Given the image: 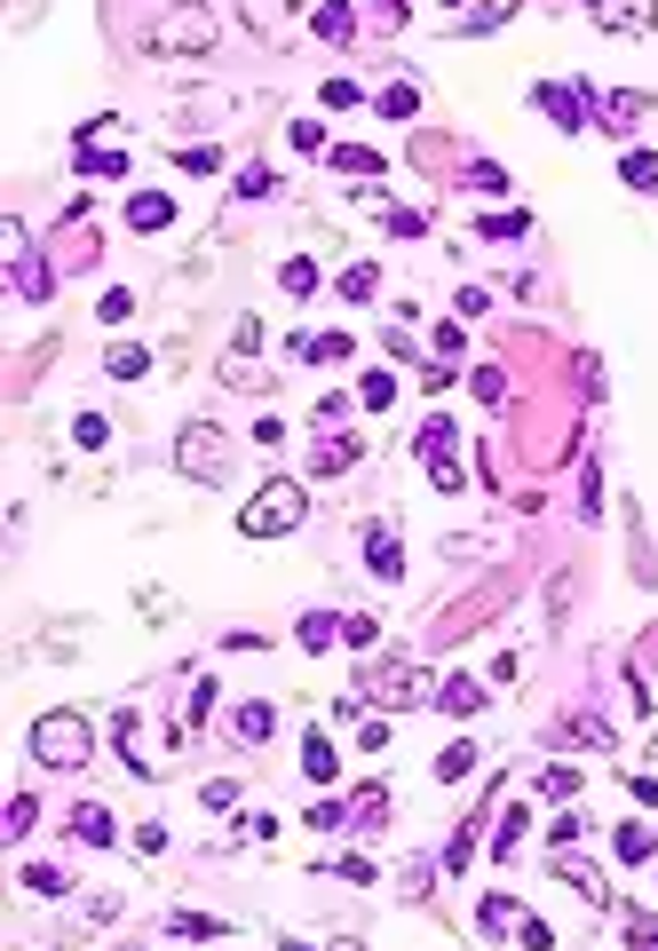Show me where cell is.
I'll use <instances>...</instances> for the list:
<instances>
[{
  "label": "cell",
  "instance_id": "cell-1",
  "mask_svg": "<svg viewBox=\"0 0 658 951\" xmlns=\"http://www.w3.org/2000/svg\"><path fill=\"white\" fill-rule=\"evenodd\" d=\"M302 516H310V492L293 484V476H270V484L239 507V531L246 539H286V531H302Z\"/></svg>",
  "mask_w": 658,
  "mask_h": 951
},
{
  "label": "cell",
  "instance_id": "cell-2",
  "mask_svg": "<svg viewBox=\"0 0 658 951\" xmlns=\"http://www.w3.org/2000/svg\"><path fill=\"white\" fill-rule=\"evenodd\" d=\"M88 754H95V737H88V722H80L72 706L32 722V761H41V769H80Z\"/></svg>",
  "mask_w": 658,
  "mask_h": 951
},
{
  "label": "cell",
  "instance_id": "cell-3",
  "mask_svg": "<svg viewBox=\"0 0 658 951\" xmlns=\"http://www.w3.org/2000/svg\"><path fill=\"white\" fill-rule=\"evenodd\" d=\"M207 48H215V16L199 0H183V9H168L143 32V56H207Z\"/></svg>",
  "mask_w": 658,
  "mask_h": 951
},
{
  "label": "cell",
  "instance_id": "cell-4",
  "mask_svg": "<svg viewBox=\"0 0 658 951\" xmlns=\"http://www.w3.org/2000/svg\"><path fill=\"white\" fill-rule=\"evenodd\" d=\"M357 698H373V706H420V698H437L429 690V674L405 666V658H373V666H357Z\"/></svg>",
  "mask_w": 658,
  "mask_h": 951
},
{
  "label": "cell",
  "instance_id": "cell-5",
  "mask_svg": "<svg viewBox=\"0 0 658 951\" xmlns=\"http://www.w3.org/2000/svg\"><path fill=\"white\" fill-rule=\"evenodd\" d=\"M175 468L191 476V484H222V476H230V436L215 421H191L175 436Z\"/></svg>",
  "mask_w": 658,
  "mask_h": 951
},
{
  "label": "cell",
  "instance_id": "cell-6",
  "mask_svg": "<svg viewBox=\"0 0 658 951\" xmlns=\"http://www.w3.org/2000/svg\"><path fill=\"white\" fill-rule=\"evenodd\" d=\"M508 587H516V580H508V571H500V580H484V587H476L469 603H460V610H445V619L429 627V642H437V651H445V642H460V634H476V627L492 619V610H500V603H508Z\"/></svg>",
  "mask_w": 658,
  "mask_h": 951
},
{
  "label": "cell",
  "instance_id": "cell-7",
  "mask_svg": "<svg viewBox=\"0 0 658 951\" xmlns=\"http://www.w3.org/2000/svg\"><path fill=\"white\" fill-rule=\"evenodd\" d=\"M413 452H420V468H429V484H437V492H460V452H452V413H429V421H420V436H413Z\"/></svg>",
  "mask_w": 658,
  "mask_h": 951
},
{
  "label": "cell",
  "instance_id": "cell-8",
  "mask_svg": "<svg viewBox=\"0 0 658 951\" xmlns=\"http://www.w3.org/2000/svg\"><path fill=\"white\" fill-rule=\"evenodd\" d=\"M532 104H540L555 127H564V135H579L587 119H596V104H587V88H579V80H540V88H532Z\"/></svg>",
  "mask_w": 658,
  "mask_h": 951
},
{
  "label": "cell",
  "instance_id": "cell-9",
  "mask_svg": "<svg viewBox=\"0 0 658 951\" xmlns=\"http://www.w3.org/2000/svg\"><path fill=\"white\" fill-rule=\"evenodd\" d=\"M643 112H650V95H643V88H611L603 104H596V127H611V135H635V127H643Z\"/></svg>",
  "mask_w": 658,
  "mask_h": 951
},
{
  "label": "cell",
  "instance_id": "cell-10",
  "mask_svg": "<svg viewBox=\"0 0 658 951\" xmlns=\"http://www.w3.org/2000/svg\"><path fill=\"white\" fill-rule=\"evenodd\" d=\"M357 16H366V9H357V0H318L310 32H318L325 48H349V41H357Z\"/></svg>",
  "mask_w": 658,
  "mask_h": 951
},
{
  "label": "cell",
  "instance_id": "cell-11",
  "mask_svg": "<svg viewBox=\"0 0 658 951\" xmlns=\"http://www.w3.org/2000/svg\"><path fill=\"white\" fill-rule=\"evenodd\" d=\"M286 357L293 365H342V357H357V342H349V333H293Z\"/></svg>",
  "mask_w": 658,
  "mask_h": 951
},
{
  "label": "cell",
  "instance_id": "cell-12",
  "mask_svg": "<svg viewBox=\"0 0 658 951\" xmlns=\"http://www.w3.org/2000/svg\"><path fill=\"white\" fill-rule=\"evenodd\" d=\"M9 254H16V294H24V301H48V294H56V278H48V262L24 247V230H9Z\"/></svg>",
  "mask_w": 658,
  "mask_h": 951
},
{
  "label": "cell",
  "instance_id": "cell-13",
  "mask_svg": "<svg viewBox=\"0 0 658 951\" xmlns=\"http://www.w3.org/2000/svg\"><path fill=\"white\" fill-rule=\"evenodd\" d=\"M168 222H175V198H168V191H127V230L159 238Z\"/></svg>",
  "mask_w": 658,
  "mask_h": 951
},
{
  "label": "cell",
  "instance_id": "cell-14",
  "mask_svg": "<svg viewBox=\"0 0 658 951\" xmlns=\"http://www.w3.org/2000/svg\"><path fill=\"white\" fill-rule=\"evenodd\" d=\"M278 730V706L270 698H246V706H230V745H262Z\"/></svg>",
  "mask_w": 658,
  "mask_h": 951
},
{
  "label": "cell",
  "instance_id": "cell-15",
  "mask_svg": "<svg viewBox=\"0 0 658 951\" xmlns=\"http://www.w3.org/2000/svg\"><path fill=\"white\" fill-rule=\"evenodd\" d=\"M596 16H603V32H619V41H643L650 32V0H596Z\"/></svg>",
  "mask_w": 658,
  "mask_h": 951
},
{
  "label": "cell",
  "instance_id": "cell-16",
  "mask_svg": "<svg viewBox=\"0 0 658 951\" xmlns=\"http://www.w3.org/2000/svg\"><path fill=\"white\" fill-rule=\"evenodd\" d=\"M366 571L373 580H405V548H397L389 524H366Z\"/></svg>",
  "mask_w": 658,
  "mask_h": 951
},
{
  "label": "cell",
  "instance_id": "cell-17",
  "mask_svg": "<svg viewBox=\"0 0 658 951\" xmlns=\"http://www.w3.org/2000/svg\"><path fill=\"white\" fill-rule=\"evenodd\" d=\"M555 745H587V754H611V722H603V713H564V722H555Z\"/></svg>",
  "mask_w": 658,
  "mask_h": 951
},
{
  "label": "cell",
  "instance_id": "cell-18",
  "mask_svg": "<svg viewBox=\"0 0 658 951\" xmlns=\"http://www.w3.org/2000/svg\"><path fill=\"white\" fill-rule=\"evenodd\" d=\"M357 452H366L357 436H334V428H325V445L310 452V476H349V468H357Z\"/></svg>",
  "mask_w": 658,
  "mask_h": 951
},
{
  "label": "cell",
  "instance_id": "cell-19",
  "mask_svg": "<svg viewBox=\"0 0 658 951\" xmlns=\"http://www.w3.org/2000/svg\"><path fill=\"white\" fill-rule=\"evenodd\" d=\"M373 112H381V119H420V80H405V72H397V80H389V88L373 95Z\"/></svg>",
  "mask_w": 658,
  "mask_h": 951
},
{
  "label": "cell",
  "instance_id": "cell-20",
  "mask_svg": "<svg viewBox=\"0 0 658 951\" xmlns=\"http://www.w3.org/2000/svg\"><path fill=\"white\" fill-rule=\"evenodd\" d=\"M619 183H627V191H650V198H658V151L627 144V151H619Z\"/></svg>",
  "mask_w": 658,
  "mask_h": 951
},
{
  "label": "cell",
  "instance_id": "cell-21",
  "mask_svg": "<svg viewBox=\"0 0 658 951\" xmlns=\"http://www.w3.org/2000/svg\"><path fill=\"white\" fill-rule=\"evenodd\" d=\"M523 833H532V809H523V801H508V809H500V825H492V857H500V864H508V857H516V840H523Z\"/></svg>",
  "mask_w": 658,
  "mask_h": 951
},
{
  "label": "cell",
  "instance_id": "cell-22",
  "mask_svg": "<svg viewBox=\"0 0 658 951\" xmlns=\"http://www.w3.org/2000/svg\"><path fill=\"white\" fill-rule=\"evenodd\" d=\"M325 159H334V167H342V175H357V183H373V175H381V167H389V159H381L373 144H334V151H325Z\"/></svg>",
  "mask_w": 658,
  "mask_h": 951
},
{
  "label": "cell",
  "instance_id": "cell-23",
  "mask_svg": "<svg viewBox=\"0 0 658 951\" xmlns=\"http://www.w3.org/2000/svg\"><path fill=\"white\" fill-rule=\"evenodd\" d=\"M476 928H484V936H516V928H523V904H516V896H484V904H476Z\"/></svg>",
  "mask_w": 658,
  "mask_h": 951
},
{
  "label": "cell",
  "instance_id": "cell-24",
  "mask_svg": "<svg viewBox=\"0 0 658 951\" xmlns=\"http://www.w3.org/2000/svg\"><path fill=\"white\" fill-rule=\"evenodd\" d=\"M437 706H445V713H476V706H484V683H476V674H445V683H437Z\"/></svg>",
  "mask_w": 658,
  "mask_h": 951
},
{
  "label": "cell",
  "instance_id": "cell-25",
  "mask_svg": "<svg viewBox=\"0 0 658 951\" xmlns=\"http://www.w3.org/2000/svg\"><path fill=\"white\" fill-rule=\"evenodd\" d=\"M293 642H302V651H334V642H342V619H334V610H302Z\"/></svg>",
  "mask_w": 658,
  "mask_h": 951
},
{
  "label": "cell",
  "instance_id": "cell-26",
  "mask_svg": "<svg viewBox=\"0 0 658 951\" xmlns=\"http://www.w3.org/2000/svg\"><path fill=\"white\" fill-rule=\"evenodd\" d=\"M555 880H564V889H579L587 904H603V872H596V864H579L572 848H564V857H555Z\"/></svg>",
  "mask_w": 658,
  "mask_h": 951
},
{
  "label": "cell",
  "instance_id": "cell-27",
  "mask_svg": "<svg viewBox=\"0 0 658 951\" xmlns=\"http://www.w3.org/2000/svg\"><path fill=\"white\" fill-rule=\"evenodd\" d=\"M516 9H523V0H476V9L460 16V32H469V41H484V32H500Z\"/></svg>",
  "mask_w": 658,
  "mask_h": 951
},
{
  "label": "cell",
  "instance_id": "cell-28",
  "mask_svg": "<svg viewBox=\"0 0 658 951\" xmlns=\"http://www.w3.org/2000/svg\"><path fill=\"white\" fill-rule=\"evenodd\" d=\"M302 769H310V786H334V769H342V754H334V737H302Z\"/></svg>",
  "mask_w": 658,
  "mask_h": 951
},
{
  "label": "cell",
  "instance_id": "cell-29",
  "mask_svg": "<svg viewBox=\"0 0 658 951\" xmlns=\"http://www.w3.org/2000/svg\"><path fill=\"white\" fill-rule=\"evenodd\" d=\"M611 848H619V864H650V857H658V840H650V825H635V817H627V825L611 833Z\"/></svg>",
  "mask_w": 658,
  "mask_h": 951
},
{
  "label": "cell",
  "instance_id": "cell-30",
  "mask_svg": "<svg viewBox=\"0 0 658 951\" xmlns=\"http://www.w3.org/2000/svg\"><path fill=\"white\" fill-rule=\"evenodd\" d=\"M278 294H286V301H310V294H318V262H310V254H293V262L278 270Z\"/></svg>",
  "mask_w": 658,
  "mask_h": 951
},
{
  "label": "cell",
  "instance_id": "cell-31",
  "mask_svg": "<svg viewBox=\"0 0 658 951\" xmlns=\"http://www.w3.org/2000/svg\"><path fill=\"white\" fill-rule=\"evenodd\" d=\"M104 373H112V381H143V373H151V350L119 342V350H104Z\"/></svg>",
  "mask_w": 658,
  "mask_h": 951
},
{
  "label": "cell",
  "instance_id": "cell-32",
  "mask_svg": "<svg viewBox=\"0 0 658 951\" xmlns=\"http://www.w3.org/2000/svg\"><path fill=\"white\" fill-rule=\"evenodd\" d=\"M476 230L508 247V238H523V230H532V215H523V207H492V215H476Z\"/></svg>",
  "mask_w": 658,
  "mask_h": 951
},
{
  "label": "cell",
  "instance_id": "cell-33",
  "mask_svg": "<svg viewBox=\"0 0 658 951\" xmlns=\"http://www.w3.org/2000/svg\"><path fill=\"white\" fill-rule=\"evenodd\" d=\"M334 294H342V301H373V294H381V270H373V262H349Z\"/></svg>",
  "mask_w": 658,
  "mask_h": 951
},
{
  "label": "cell",
  "instance_id": "cell-34",
  "mask_svg": "<svg viewBox=\"0 0 658 951\" xmlns=\"http://www.w3.org/2000/svg\"><path fill=\"white\" fill-rule=\"evenodd\" d=\"M72 833H80L88 848H112V817H104L95 801H80V809H72Z\"/></svg>",
  "mask_w": 658,
  "mask_h": 951
},
{
  "label": "cell",
  "instance_id": "cell-35",
  "mask_svg": "<svg viewBox=\"0 0 658 951\" xmlns=\"http://www.w3.org/2000/svg\"><path fill=\"white\" fill-rule=\"evenodd\" d=\"M357 404H366V413H389V404H397V373H366V381H357Z\"/></svg>",
  "mask_w": 658,
  "mask_h": 951
},
{
  "label": "cell",
  "instance_id": "cell-36",
  "mask_svg": "<svg viewBox=\"0 0 658 951\" xmlns=\"http://www.w3.org/2000/svg\"><path fill=\"white\" fill-rule=\"evenodd\" d=\"M24 889H32V896H64V889H72V872H64V864H41V857H32V864H24Z\"/></svg>",
  "mask_w": 658,
  "mask_h": 951
},
{
  "label": "cell",
  "instance_id": "cell-37",
  "mask_svg": "<svg viewBox=\"0 0 658 951\" xmlns=\"http://www.w3.org/2000/svg\"><path fill=\"white\" fill-rule=\"evenodd\" d=\"M469 769H476V745H469V737H452L445 754H437V777H445V786H460Z\"/></svg>",
  "mask_w": 658,
  "mask_h": 951
},
{
  "label": "cell",
  "instance_id": "cell-38",
  "mask_svg": "<svg viewBox=\"0 0 658 951\" xmlns=\"http://www.w3.org/2000/svg\"><path fill=\"white\" fill-rule=\"evenodd\" d=\"M80 175H127V159L112 144H80Z\"/></svg>",
  "mask_w": 658,
  "mask_h": 951
},
{
  "label": "cell",
  "instance_id": "cell-39",
  "mask_svg": "<svg viewBox=\"0 0 658 951\" xmlns=\"http://www.w3.org/2000/svg\"><path fill=\"white\" fill-rule=\"evenodd\" d=\"M469 389H476V404H508V373H500V365H476Z\"/></svg>",
  "mask_w": 658,
  "mask_h": 951
},
{
  "label": "cell",
  "instance_id": "cell-40",
  "mask_svg": "<svg viewBox=\"0 0 658 951\" xmlns=\"http://www.w3.org/2000/svg\"><path fill=\"white\" fill-rule=\"evenodd\" d=\"M72 445H80V452H104V445H112V421H104V413H80V421H72Z\"/></svg>",
  "mask_w": 658,
  "mask_h": 951
},
{
  "label": "cell",
  "instance_id": "cell-41",
  "mask_svg": "<svg viewBox=\"0 0 658 951\" xmlns=\"http://www.w3.org/2000/svg\"><path fill=\"white\" fill-rule=\"evenodd\" d=\"M175 167H183V175H222V151H215V144H183Z\"/></svg>",
  "mask_w": 658,
  "mask_h": 951
},
{
  "label": "cell",
  "instance_id": "cell-42",
  "mask_svg": "<svg viewBox=\"0 0 658 951\" xmlns=\"http://www.w3.org/2000/svg\"><path fill=\"white\" fill-rule=\"evenodd\" d=\"M318 104H325V112H349V104H373V95L357 88V80H325V88H318Z\"/></svg>",
  "mask_w": 658,
  "mask_h": 951
},
{
  "label": "cell",
  "instance_id": "cell-43",
  "mask_svg": "<svg viewBox=\"0 0 658 951\" xmlns=\"http://www.w3.org/2000/svg\"><path fill=\"white\" fill-rule=\"evenodd\" d=\"M469 191L500 198V191H508V167H492V159H469Z\"/></svg>",
  "mask_w": 658,
  "mask_h": 951
},
{
  "label": "cell",
  "instance_id": "cell-44",
  "mask_svg": "<svg viewBox=\"0 0 658 951\" xmlns=\"http://www.w3.org/2000/svg\"><path fill=\"white\" fill-rule=\"evenodd\" d=\"M230 191H239V198H270L278 175H270V167H239V183H230Z\"/></svg>",
  "mask_w": 658,
  "mask_h": 951
},
{
  "label": "cell",
  "instance_id": "cell-45",
  "mask_svg": "<svg viewBox=\"0 0 658 951\" xmlns=\"http://www.w3.org/2000/svg\"><path fill=\"white\" fill-rule=\"evenodd\" d=\"M540 793H547V801H579L587 786H579V769H547V777H540Z\"/></svg>",
  "mask_w": 658,
  "mask_h": 951
},
{
  "label": "cell",
  "instance_id": "cell-46",
  "mask_svg": "<svg viewBox=\"0 0 658 951\" xmlns=\"http://www.w3.org/2000/svg\"><path fill=\"white\" fill-rule=\"evenodd\" d=\"M469 857H476V817H469V825H460V833L445 840V872H460V864H469Z\"/></svg>",
  "mask_w": 658,
  "mask_h": 951
},
{
  "label": "cell",
  "instance_id": "cell-47",
  "mask_svg": "<svg viewBox=\"0 0 658 951\" xmlns=\"http://www.w3.org/2000/svg\"><path fill=\"white\" fill-rule=\"evenodd\" d=\"M32 817H41V801H32V793H16V801H9V825H0V833H9V840H24V833H32Z\"/></svg>",
  "mask_w": 658,
  "mask_h": 951
},
{
  "label": "cell",
  "instance_id": "cell-48",
  "mask_svg": "<svg viewBox=\"0 0 658 951\" xmlns=\"http://www.w3.org/2000/svg\"><path fill=\"white\" fill-rule=\"evenodd\" d=\"M95 318H104V325H119V318H136V294H127V286H112L104 301H95Z\"/></svg>",
  "mask_w": 658,
  "mask_h": 951
},
{
  "label": "cell",
  "instance_id": "cell-49",
  "mask_svg": "<svg viewBox=\"0 0 658 951\" xmlns=\"http://www.w3.org/2000/svg\"><path fill=\"white\" fill-rule=\"evenodd\" d=\"M349 817H357L349 801H310V825H318V833H334V825H349Z\"/></svg>",
  "mask_w": 658,
  "mask_h": 951
},
{
  "label": "cell",
  "instance_id": "cell-50",
  "mask_svg": "<svg viewBox=\"0 0 658 951\" xmlns=\"http://www.w3.org/2000/svg\"><path fill=\"white\" fill-rule=\"evenodd\" d=\"M168 936H222V920H207V912H175Z\"/></svg>",
  "mask_w": 658,
  "mask_h": 951
},
{
  "label": "cell",
  "instance_id": "cell-51",
  "mask_svg": "<svg viewBox=\"0 0 658 951\" xmlns=\"http://www.w3.org/2000/svg\"><path fill=\"white\" fill-rule=\"evenodd\" d=\"M381 222H389V238H420V230H429V215H413V207H389Z\"/></svg>",
  "mask_w": 658,
  "mask_h": 951
},
{
  "label": "cell",
  "instance_id": "cell-52",
  "mask_svg": "<svg viewBox=\"0 0 658 951\" xmlns=\"http://www.w3.org/2000/svg\"><path fill=\"white\" fill-rule=\"evenodd\" d=\"M286 144H293V151H325V127H318V119H293Z\"/></svg>",
  "mask_w": 658,
  "mask_h": 951
},
{
  "label": "cell",
  "instance_id": "cell-53",
  "mask_svg": "<svg viewBox=\"0 0 658 951\" xmlns=\"http://www.w3.org/2000/svg\"><path fill=\"white\" fill-rule=\"evenodd\" d=\"M349 413H357V404H349V397H318V413H310V421H318V428H342Z\"/></svg>",
  "mask_w": 658,
  "mask_h": 951
},
{
  "label": "cell",
  "instance_id": "cell-54",
  "mask_svg": "<svg viewBox=\"0 0 658 951\" xmlns=\"http://www.w3.org/2000/svg\"><path fill=\"white\" fill-rule=\"evenodd\" d=\"M366 16H373L381 32H405V0H366Z\"/></svg>",
  "mask_w": 658,
  "mask_h": 951
},
{
  "label": "cell",
  "instance_id": "cell-55",
  "mask_svg": "<svg viewBox=\"0 0 658 951\" xmlns=\"http://www.w3.org/2000/svg\"><path fill=\"white\" fill-rule=\"evenodd\" d=\"M334 872H342V880H357V889H373V880H381V864H373V857H342Z\"/></svg>",
  "mask_w": 658,
  "mask_h": 951
},
{
  "label": "cell",
  "instance_id": "cell-56",
  "mask_svg": "<svg viewBox=\"0 0 658 951\" xmlns=\"http://www.w3.org/2000/svg\"><path fill=\"white\" fill-rule=\"evenodd\" d=\"M516 936H523V951H555V928L532 920V912H523V928H516Z\"/></svg>",
  "mask_w": 658,
  "mask_h": 951
},
{
  "label": "cell",
  "instance_id": "cell-57",
  "mask_svg": "<svg viewBox=\"0 0 658 951\" xmlns=\"http://www.w3.org/2000/svg\"><path fill=\"white\" fill-rule=\"evenodd\" d=\"M373 634H381V627L366 619V610H349V619H342V642H357V651H366V642H373Z\"/></svg>",
  "mask_w": 658,
  "mask_h": 951
},
{
  "label": "cell",
  "instance_id": "cell-58",
  "mask_svg": "<svg viewBox=\"0 0 658 951\" xmlns=\"http://www.w3.org/2000/svg\"><path fill=\"white\" fill-rule=\"evenodd\" d=\"M579 833H587V817H579V809H572V817H555V825H547V840H555V848H572Z\"/></svg>",
  "mask_w": 658,
  "mask_h": 951
},
{
  "label": "cell",
  "instance_id": "cell-59",
  "mask_svg": "<svg viewBox=\"0 0 658 951\" xmlns=\"http://www.w3.org/2000/svg\"><path fill=\"white\" fill-rule=\"evenodd\" d=\"M596 507H603V476L587 468V476H579V516H596Z\"/></svg>",
  "mask_w": 658,
  "mask_h": 951
},
{
  "label": "cell",
  "instance_id": "cell-60",
  "mask_svg": "<svg viewBox=\"0 0 658 951\" xmlns=\"http://www.w3.org/2000/svg\"><path fill=\"white\" fill-rule=\"evenodd\" d=\"M627 943H635V951H658V928H643V920H635V928H627Z\"/></svg>",
  "mask_w": 658,
  "mask_h": 951
},
{
  "label": "cell",
  "instance_id": "cell-61",
  "mask_svg": "<svg viewBox=\"0 0 658 951\" xmlns=\"http://www.w3.org/2000/svg\"><path fill=\"white\" fill-rule=\"evenodd\" d=\"M635 801H643V809H658V777H635Z\"/></svg>",
  "mask_w": 658,
  "mask_h": 951
},
{
  "label": "cell",
  "instance_id": "cell-62",
  "mask_svg": "<svg viewBox=\"0 0 658 951\" xmlns=\"http://www.w3.org/2000/svg\"><path fill=\"white\" fill-rule=\"evenodd\" d=\"M334 951H366V943H357V936H342V943H334Z\"/></svg>",
  "mask_w": 658,
  "mask_h": 951
},
{
  "label": "cell",
  "instance_id": "cell-63",
  "mask_svg": "<svg viewBox=\"0 0 658 951\" xmlns=\"http://www.w3.org/2000/svg\"><path fill=\"white\" fill-rule=\"evenodd\" d=\"M445 9H460V0H445Z\"/></svg>",
  "mask_w": 658,
  "mask_h": 951
}]
</instances>
